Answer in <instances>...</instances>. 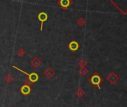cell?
Segmentation results:
<instances>
[{
	"label": "cell",
	"mask_w": 127,
	"mask_h": 107,
	"mask_svg": "<svg viewBox=\"0 0 127 107\" xmlns=\"http://www.w3.org/2000/svg\"><path fill=\"white\" fill-rule=\"evenodd\" d=\"M88 82L94 87L98 88L99 89H101L100 87V84L103 82V79L97 73H95L94 75H92L89 79H88Z\"/></svg>",
	"instance_id": "1"
},
{
	"label": "cell",
	"mask_w": 127,
	"mask_h": 107,
	"mask_svg": "<svg viewBox=\"0 0 127 107\" xmlns=\"http://www.w3.org/2000/svg\"><path fill=\"white\" fill-rule=\"evenodd\" d=\"M12 68H14V69H16V70H17V71H20V72H22V73H24V74H26V75L29 76V79L32 83H35V82H37L38 79H39V76H38V74L36 73H34V72H33V73H28L27 72H26V71H24L20 69V68H18L17 67H16V66H14V65H13Z\"/></svg>",
	"instance_id": "2"
},
{
	"label": "cell",
	"mask_w": 127,
	"mask_h": 107,
	"mask_svg": "<svg viewBox=\"0 0 127 107\" xmlns=\"http://www.w3.org/2000/svg\"><path fill=\"white\" fill-rule=\"evenodd\" d=\"M20 92L24 95V96H27L29 95L31 92H32V88H31V86L29 85H23L20 88Z\"/></svg>",
	"instance_id": "3"
},
{
	"label": "cell",
	"mask_w": 127,
	"mask_h": 107,
	"mask_svg": "<svg viewBox=\"0 0 127 107\" xmlns=\"http://www.w3.org/2000/svg\"><path fill=\"white\" fill-rule=\"evenodd\" d=\"M37 18H38V20H40V23H41L40 31H42V30H43V23L45 21H46V20H47V19H48V16H47V14H46L45 12H40V13L38 14Z\"/></svg>",
	"instance_id": "4"
},
{
	"label": "cell",
	"mask_w": 127,
	"mask_h": 107,
	"mask_svg": "<svg viewBox=\"0 0 127 107\" xmlns=\"http://www.w3.org/2000/svg\"><path fill=\"white\" fill-rule=\"evenodd\" d=\"M68 47L69 49L72 51V52H76L79 49V44L77 41L76 40H73L71 41L69 44H68Z\"/></svg>",
	"instance_id": "5"
},
{
	"label": "cell",
	"mask_w": 127,
	"mask_h": 107,
	"mask_svg": "<svg viewBox=\"0 0 127 107\" xmlns=\"http://www.w3.org/2000/svg\"><path fill=\"white\" fill-rule=\"evenodd\" d=\"M108 82L111 83V84H112V85H114L118 80H119V76H117L114 73H111L108 76Z\"/></svg>",
	"instance_id": "6"
},
{
	"label": "cell",
	"mask_w": 127,
	"mask_h": 107,
	"mask_svg": "<svg viewBox=\"0 0 127 107\" xmlns=\"http://www.w3.org/2000/svg\"><path fill=\"white\" fill-rule=\"evenodd\" d=\"M44 74H45V76H46L47 79H51V78L54 76L55 72H54L51 68H48V69L45 71Z\"/></svg>",
	"instance_id": "7"
},
{
	"label": "cell",
	"mask_w": 127,
	"mask_h": 107,
	"mask_svg": "<svg viewBox=\"0 0 127 107\" xmlns=\"http://www.w3.org/2000/svg\"><path fill=\"white\" fill-rule=\"evenodd\" d=\"M75 94H76V95L79 98H82V97L85 94V91L82 88H79L76 91Z\"/></svg>",
	"instance_id": "8"
},
{
	"label": "cell",
	"mask_w": 127,
	"mask_h": 107,
	"mask_svg": "<svg viewBox=\"0 0 127 107\" xmlns=\"http://www.w3.org/2000/svg\"><path fill=\"white\" fill-rule=\"evenodd\" d=\"M70 5V0H61V5L63 8H67Z\"/></svg>",
	"instance_id": "9"
},
{
	"label": "cell",
	"mask_w": 127,
	"mask_h": 107,
	"mask_svg": "<svg viewBox=\"0 0 127 107\" xmlns=\"http://www.w3.org/2000/svg\"><path fill=\"white\" fill-rule=\"evenodd\" d=\"M40 64V62L38 59L37 58H34L32 61V65L34 67V68H37Z\"/></svg>",
	"instance_id": "10"
},
{
	"label": "cell",
	"mask_w": 127,
	"mask_h": 107,
	"mask_svg": "<svg viewBox=\"0 0 127 107\" xmlns=\"http://www.w3.org/2000/svg\"><path fill=\"white\" fill-rule=\"evenodd\" d=\"M5 81H6L7 82H8V83H11V82L14 80V77H13L11 75L8 74V75H7V76H5Z\"/></svg>",
	"instance_id": "11"
},
{
	"label": "cell",
	"mask_w": 127,
	"mask_h": 107,
	"mask_svg": "<svg viewBox=\"0 0 127 107\" xmlns=\"http://www.w3.org/2000/svg\"><path fill=\"white\" fill-rule=\"evenodd\" d=\"M80 73L82 75V76H85L88 73V70L85 68H82L81 70H80Z\"/></svg>",
	"instance_id": "12"
},
{
	"label": "cell",
	"mask_w": 127,
	"mask_h": 107,
	"mask_svg": "<svg viewBox=\"0 0 127 107\" xmlns=\"http://www.w3.org/2000/svg\"><path fill=\"white\" fill-rule=\"evenodd\" d=\"M17 53H18V55H19L20 56H23L25 55L26 52H25L23 49H20V50L18 51V52H17Z\"/></svg>",
	"instance_id": "13"
},
{
	"label": "cell",
	"mask_w": 127,
	"mask_h": 107,
	"mask_svg": "<svg viewBox=\"0 0 127 107\" xmlns=\"http://www.w3.org/2000/svg\"><path fill=\"white\" fill-rule=\"evenodd\" d=\"M32 84H33V83H32L29 79H28L27 80H26V81H25V83H24V85H29V86H31Z\"/></svg>",
	"instance_id": "14"
},
{
	"label": "cell",
	"mask_w": 127,
	"mask_h": 107,
	"mask_svg": "<svg viewBox=\"0 0 127 107\" xmlns=\"http://www.w3.org/2000/svg\"><path fill=\"white\" fill-rule=\"evenodd\" d=\"M85 65H86V62H85L84 60H82V61L79 62V65H80L81 67H82V68H84V66H85Z\"/></svg>",
	"instance_id": "15"
},
{
	"label": "cell",
	"mask_w": 127,
	"mask_h": 107,
	"mask_svg": "<svg viewBox=\"0 0 127 107\" xmlns=\"http://www.w3.org/2000/svg\"><path fill=\"white\" fill-rule=\"evenodd\" d=\"M10 107H13V106H10Z\"/></svg>",
	"instance_id": "16"
}]
</instances>
